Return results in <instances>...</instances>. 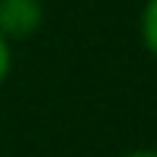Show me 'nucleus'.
Returning <instances> with one entry per match:
<instances>
[{
    "instance_id": "1",
    "label": "nucleus",
    "mask_w": 157,
    "mask_h": 157,
    "mask_svg": "<svg viewBox=\"0 0 157 157\" xmlns=\"http://www.w3.org/2000/svg\"><path fill=\"white\" fill-rule=\"evenodd\" d=\"M45 23L42 0H0V35L10 42L32 39Z\"/></svg>"
},
{
    "instance_id": "2",
    "label": "nucleus",
    "mask_w": 157,
    "mask_h": 157,
    "mask_svg": "<svg viewBox=\"0 0 157 157\" xmlns=\"http://www.w3.org/2000/svg\"><path fill=\"white\" fill-rule=\"evenodd\" d=\"M141 42H144V48L157 58V0H147L144 10H141Z\"/></svg>"
},
{
    "instance_id": "3",
    "label": "nucleus",
    "mask_w": 157,
    "mask_h": 157,
    "mask_svg": "<svg viewBox=\"0 0 157 157\" xmlns=\"http://www.w3.org/2000/svg\"><path fill=\"white\" fill-rule=\"evenodd\" d=\"M10 71H13V42L6 35H0V87L6 83Z\"/></svg>"
},
{
    "instance_id": "4",
    "label": "nucleus",
    "mask_w": 157,
    "mask_h": 157,
    "mask_svg": "<svg viewBox=\"0 0 157 157\" xmlns=\"http://www.w3.org/2000/svg\"><path fill=\"white\" fill-rule=\"evenodd\" d=\"M125 157H157V151L154 147H141V151H128Z\"/></svg>"
}]
</instances>
